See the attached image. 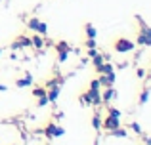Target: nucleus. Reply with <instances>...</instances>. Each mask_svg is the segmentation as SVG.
Listing matches in <instances>:
<instances>
[{
  "label": "nucleus",
  "instance_id": "obj_15",
  "mask_svg": "<svg viewBox=\"0 0 151 145\" xmlns=\"http://www.w3.org/2000/svg\"><path fill=\"white\" fill-rule=\"evenodd\" d=\"M92 126H94V130H98L100 132L101 130V116H100V113H94V116H92Z\"/></svg>",
  "mask_w": 151,
  "mask_h": 145
},
{
  "label": "nucleus",
  "instance_id": "obj_4",
  "mask_svg": "<svg viewBox=\"0 0 151 145\" xmlns=\"http://www.w3.org/2000/svg\"><path fill=\"white\" fill-rule=\"evenodd\" d=\"M25 25L29 27L33 33H38V34H42V36H46V34H48V25H46V21H42V19H38V17L27 19Z\"/></svg>",
  "mask_w": 151,
  "mask_h": 145
},
{
  "label": "nucleus",
  "instance_id": "obj_18",
  "mask_svg": "<svg viewBox=\"0 0 151 145\" xmlns=\"http://www.w3.org/2000/svg\"><path fill=\"white\" fill-rule=\"evenodd\" d=\"M50 101H48V94H42V96H38V99H37V105L38 107H44V105H48Z\"/></svg>",
  "mask_w": 151,
  "mask_h": 145
},
{
  "label": "nucleus",
  "instance_id": "obj_9",
  "mask_svg": "<svg viewBox=\"0 0 151 145\" xmlns=\"http://www.w3.org/2000/svg\"><path fill=\"white\" fill-rule=\"evenodd\" d=\"M115 97H117V90H115V86H109V88H105L103 94H101V103L107 105L109 101H113Z\"/></svg>",
  "mask_w": 151,
  "mask_h": 145
},
{
  "label": "nucleus",
  "instance_id": "obj_25",
  "mask_svg": "<svg viewBox=\"0 0 151 145\" xmlns=\"http://www.w3.org/2000/svg\"><path fill=\"white\" fill-rule=\"evenodd\" d=\"M86 54H88V57H94L98 54V50L96 48H88V50H86Z\"/></svg>",
  "mask_w": 151,
  "mask_h": 145
},
{
  "label": "nucleus",
  "instance_id": "obj_12",
  "mask_svg": "<svg viewBox=\"0 0 151 145\" xmlns=\"http://www.w3.org/2000/svg\"><path fill=\"white\" fill-rule=\"evenodd\" d=\"M31 46H35L37 50H42V46H44V38H42V34L35 33L33 36H31Z\"/></svg>",
  "mask_w": 151,
  "mask_h": 145
},
{
  "label": "nucleus",
  "instance_id": "obj_21",
  "mask_svg": "<svg viewBox=\"0 0 151 145\" xmlns=\"http://www.w3.org/2000/svg\"><path fill=\"white\" fill-rule=\"evenodd\" d=\"M109 116H115V119H121V116H122V113L119 111V109H115V107H109Z\"/></svg>",
  "mask_w": 151,
  "mask_h": 145
},
{
  "label": "nucleus",
  "instance_id": "obj_10",
  "mask_svg": "<svg viewBox=\"0 0 151 145\" xmlns=\"http://www.w3.org/2000/svg\"><path fill=\"white\" fill-rule=\"evenodd\" d=\"M100 84L103 88H109V86H115V73H109V74H100L98 76Z\"/></svg>",
  "mask_w": 151,
  "mask_h": 145
},
{
  "label": "nucleus",
  "instance_id": "obj_22",
  "mask_svg": "<svg viewBox=\"0 0 151 145\" xmlns=\"http://www.w3.org/2000/svg\"><path fill=\"white\" fill-rule=\"evenodd\" d=\"M90 90H100L101 88V84H100V80L98 78H94V80H90V86H88Z\"/></svg>",
  "mask_w": 151,
  "mask_h": 145
},
{
  "label": "nucleus",
  "instance_id": "obj_27",
  "mask_svg": "<svg viewBox=\"0 0 151 145\" xmlns=\"http://www.w3.org/2000/svg\"><path fill=\"white\" fill-rule=\"evenodd\" d=\"M8 90V86H4V84H0V92H6Z\"/></svg>",
  "mask_w": 151,
  "mask_h": 145
},
{
  "label": "nucleus",
  "instance_id": "obj_24",
  "mask_svg": "<svg viewBox=\"0 0 151 145\" xmlns=\"http://www.w3.org/2000/svg\"><path fill=\"white\" fill-rule=\"evenodd\" d=\"M33 94L38 97V96H42V94H46V90H44V88H35V90H33Z\"/></svg>",
  "mask_w": 151,
  "mask_h": 145
},
{
  "label": "nucleus",
  "instance_id": "obj_8",
  "mask_svg": "<svg viewBox=\"0 0 151 145\" xmlns=\"http://www.w3.org/2000/svg\"><path fill=\"white\" fill-rule=\"evenodd\" d=\"M19 48H31V36H25V34H19L17 40L12 44V50H19Z\"/></svg>",
  "mask_w": 151,
  "mask_h": 145
},
{
  "label": "nucleus",
  "instance_id": "obj_19",
  "mask_svg": "<svg viewBox=\"0 0 151 145\" xmlns=\"http://www.w3.org/2000/svg\"><path fill=\"white\" fill-rule=\"evenodd\" d=\"M61 82H63V78L61 76H58V78H52V80L46 82V88H50V86H61Z\"/></svg>",
  "mask_w": 151,
  "mask_h": 145
},
{
  "label": "nucleus",
  "instance_id": "obj_11",
  "mask_svg": "<svg viewBox=\"0 0 151 145\" xmlns=\"http://www.w3.org/2000/svg\"><path fill=\"white\" fill-rule=\"evenodd\" d=\"M31 84H33V74L31 73H25L23 78L15 80V86H17V88H25V86H31Z\"/></svg>",
  "mask_w": 151,
  "mask_h": 145
},
{
  "label": "nucleus",
  "instance_id": "obj_29",
  "mask_svg": "<svg viewBox=\"0 0 151 145\" xmlns=\"http://www.w3.org/2000/svg\"><path fill=\"white\" fill-rule=\"evenodd\" d=\"M0 56H2V50H0Z\"/></svg>",
  "mask_w": 151,
  "mask_h": 145
},
{
  "label": "nucleus",
  "instance_id": "obj_13",
  "mask_svg": "<svg viewBox=\"0 0 151 145\" xmlns=\"http://www.w3.org/2000/svg\"><path fill=\"white\" fill-rule=\"evenodd\" d=\"M59 92H61V88L59 86H50L48 88V101H58V97H59Z\"/></svg>",
  "mask_w": 151,
  "mask_h": 145
},
{
  "label": "nucleus",
  "instance_id": "obj_17",
  "mask_svg": "<svg viewBox=\"0 0 151 145\" xmlns=\"http://www.w3.org/2000/svg\"><path fill=\"white\" fill-rule=\"evenodd\" d=\"M103 61H105V59H103V54H100V52H98L96 56L92 57V63H94V67H100V65L103 63Z\"/></svg>",
  "mask_w": 151,
  "mask_h": 145
},
{
  "label": "nucleus",
  "instance_id": "obj_2",
  "mask_svg": "<svg viewBox=\"0 0 151 145\" xmlns=\"http://www.w3.org/2000/svg\"><path fill=\"white\" fill-rule=\"evenodd\" d=\"M81 101L86 105H101V92L100 90H86V92H82L81 96Z\"/></svg>",
  "mask_w": 151,
  "mask_h": 145
},
{
  "label": "nucleus",
  "instance_id": "obj_26",
  "mask_svg": "<svg viewBox=\"0 0 151 145\" xmlns=\"http://www.w3.org/2000/svg\"><path fill=\"white\" fill-rule=\"evenodd\" d=\"M138 76L144 78V76H145V69H138Z\"/></svg>",
  "mask_w": 151,
  "mask_h": 145
},
{
  "label": "nucleus",
  "instance_id": "obj_1",
  "mask_svg": "<svg viewBox=\"0 0 151 145\" xmlns=\"http://www.w3.org/2000/svg\"><path fill=\"white\" fill-rule=\"evenodd\" d=\"M138 23H140V33H138L136 44H140V46H151V27L142 17H138Z\"/></svg>",
  "mask_w": 151,
  "mask_h": 145
},
{
  "label": "nucleus",
  "instance_id": "obj_16",
  "mask_svg": "<svg viewBox=\"0 0 151 145\" xmlns=\"http://www.w3.org/2000/svg\"><path fill=\"white\" fill-rule=\"evenodd\" d=\"M147 99H149V90H147V86H145V88L142 90V94H140V105L147 103Z\"/></svg>",
  "mask_w": 151,
  "mask_h": 145
},
{
  "label": "nucleus",
  "instance_id": "obj_28",
  "mask_svg": "<svg viewBox=\"0 0 151 145\" xmlns=\"http://www.w3.org/2000/svg\"><path fill=\"white\" fill-rule=\"evenodd\" d=\"M145 145H151V138H149V136L145 138Z\"/></svg>",
  "mask_w": 151,
  "mask_h": 145
},
{
  "label": "nucleus",
  "instance_id": "obj_6",
  "mask_svg": "<svg viewBox=\"0 0 151 145\" xmlns=\"http://www.w3.org/2000/svg\"><path fill=\"white\" fill-rule=\"evenodd\" d=\"M55 50H58V61H59V63H63V61L67 59V56H69V52H71L69 44L61 40V42H58V44H55Z\"/></svg>",
  "mask_w": 151,
  "mask_h": 145
},
{
  "label": "nucleus",
  "instance_id": "obj_14",
  "mask_svg": "<svg viewBox=\"0 0 151 145\" xmlns=\"http://www.w3.org/2000/svg\"><path fill=\"white\" fill-rule=\"evenodd\" d=\"M84 34H86V38H96L98 36L96 27H94L92 23H86V25H84Z\"/></svg>",
  "mask_w": 151,
  "mask_h": 145
},
{
  "label": "nucleus",
  "instance_id": "obj_7",
  "mask_svg": "<svg viewBox=\"0 0 151 145\" xmlns=\"http://www.w3.org/2000/svg\"><path fill=\"white\" fill-rule=\"evenodd\" d=\"M119 126H121V119H115V116H109V115L103 119V124H101V128L107 130V132L115 130V128H119Z\"/></svg>",
  "mask_w": 151,
  "mask_h": 145
},
{
  "label": "nucleus",
  "instance_id": "obj_20",
  "mask_svg": "<svg viewBox=\"0 0 151 145\" xmlns=\"http://www.w3.org/2000/svg\"><path fill=\"white\" fill-rule=\"evenodd\" d=\"M124 128H130V130H134L136 134H142V126H140L138 122H130V124H126Z\"/></svg>",
  "mask_w": 151,
  "mask_h": 145
},
{
  "label": "nucleus",
  "instance_id": "obj_23",
  "mask_svg": "<svg viewBox=\"0 0 151 145\" xmlns=\"http://www.w3.org/2000/svg\"><path fill=\"white\" fill-rule=\"evenodd\" d=\"M84 46H86V50L88 48H96V38H86Z\"/></svg>",
  "mask_w": 151,
  "mask_h": 145
},
{
  "label": "nucleus",
  "instance_id": "obj_3",
  "mask_svg": "<svg viewBox=\"0 0 151 145\" xmlns=\"http://www.w3.org/2000/svg\"><path fill=\"white\" fill-rule=\"evenodd\" d=\"M113 48H115V52H119V54H128L136 48V44H134L132 40H128V38H124V36H119V38L113 40Z\"/></svg>",
  "mask_w": 151,
  "mask_h": 145
},
{
  "label": "nucleus",
  "instance_id": "obj_5",
  "mask_svg": "<svg viewBox=\"0 0 151 145\" xmlns=\"http://www.w3.org/2000/svg\"><path fill=\"white\" fill-rule=\"evenodd\" d=\"M44 134H46V138H48V139L61 138V136L65 134V128H61L59 124H55V122H48V124H46V128H44Z\"/></svg>",
  "mask_w": 151,
  "mask_h": 145
}]
</instances>
